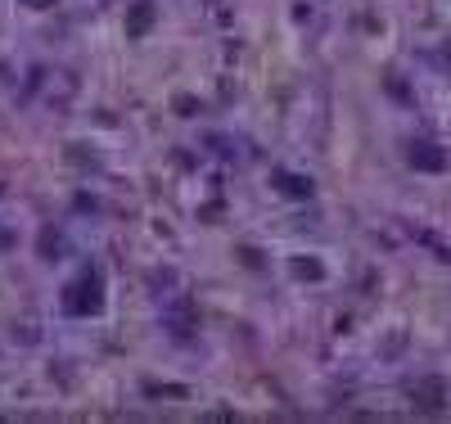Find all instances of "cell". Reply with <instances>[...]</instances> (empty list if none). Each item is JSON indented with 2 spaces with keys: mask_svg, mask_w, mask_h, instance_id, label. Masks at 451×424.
<instances>
[{
  "mask_svg": "<svg viewBox=\"0 0 451 424\" xmlns=\"http://www.w3.org/2000/svg\"><path fill=\"white\" fill-rule=\"evenodd\" d=\"M100 289H104V284H100V271H86V276H81L77 284H72V298H64V307L72 311V316H86V311H100V303H104V298H100Z\"/></svg>",
  "mask_w": 451,
  "mask_h": 424,
  "instance_id": "6da1fadb",
  "label": "cell"
},
{
  "mask_svg": "<svg viewBox=\"0 0 451 424\" xmlns=\"http://www.w3.org/2000/svg\"><path fill=\"white\" fill-rule=\"evenodd\" d=\"M406 163L416 172H447V154L438 145H429V140H416L406 149Z\"/></svg>",
  "mask_w": 451,
  "mask_h": 424,
  "instance_id": "7a4b0ae2",
  "label": "cell"
},
{
  "mask_svg": "<svg viewBox=\"0 0 451 424\" xmlns=\"http://www.w3.org/2000/svg\"><path fill=\"white\" fill-rule=\"evenodd\" d=\"M149 23H154V0H136V9H131V18H127V36H140Z\"/></svg>",
  "mask_w": 451,
  "mask_h": 424,
  "instance_id": "3957f363",
  "label": "cell"
},
{
  "mask_svg": "<svg viewBox=\"0 0 451 424\" xmlns=\"http://www.w3.org/2000/svg\"><path fill=\"white\" fill-rule=\"evenodd\" d=\"M275 181H280V190L294 194V199H307V194H312V181H307V177H289V172H280Z\"/></svg>",
  "mask_w": 451,
  "mask_h": 424,
  "instance_id": "277c9868",
  "label": "cell"
},
{
  "mask_svg": "<svg viewBox=\"0 0 451 424\" xmlns=\"http://www.w3.org/2000/svg\"><path fill=\"white\" fill-rule=\"evenodd\" d=\"M411 397H424L420 406H443V384H420V389H411Z\"/></svg>",
  "mask_w": 451,
  "mask_h": 424,
  "instance_id": "5b68a950",
  "label": "cell"
},
{
  "mask_svg": "<svg viewBox=\"0 0 451 424\" xmlns=\"http://www.w3.org/2000/svg\"><path fill=\"white\" fill-rule=\"evenodd\" d=\"M294 271H298V276H312V280H321V267H316V262H298Z\"/></svg>",
  "mask_w": 451,
  "mask_h": 424,
  "instance_id": "8992f818",
  "label": "cell"
},
{
  "mask_svg": "<svg viewBox=\"0 0 451 424\" xmlns=\"http://www.w3.org/2000/svg\"><path fill=\"white\" fill-rule=\"evenodd\" d=\"M23 5H32V9H45V5H55V0H23Z\"/></svg>",
  "mask_w": 451,
  "mask_h": 424,
  "instance_id": "52a82bcc",
  "label": "cell"
}]
</instances>
